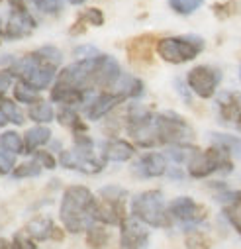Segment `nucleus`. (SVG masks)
<instances>
[{"mask_svg": "<svg viewBox=\"0 0 241 249\" xmlns=\"http://www.w3.org/2000/svg\"><path fill=\"white\" fill-rule=\"evenodd\" d=\"M96 208H98V198L92 195L90 189H86L83 184L67 186L61 198V208H59L63 228L69 233L86 231L88 228L98 224Z\"/></svg>", "mask_w": 241, "mask_h": 249, "instance_id": "nucleus-1", "label": "nucleus"}, {"mask_svg": "<svg viewBox=\"0 0 241 249\" xmlns=\"http://www.w3.org/2000/svg\"><path fill=\"white\" fill-rule=\"evenodd\" d=\"M8 71L18 77L20 83H24L26 87L41 92L45 89H49L51 85H55L57 81V67H51L35 55V51L26 53L20 59H14V63L8 67Z\"/></svg>", "mask_w": 241, "mask_h": 249, "instance_id": "nucleus-2", "label": "nucleus"}, {"mask_svg": "<svg viewBox=\"0 0 241 249\" xmlns=\"http://www.w3.org/2000/svg\"><path fill=\"white\" fill-rule=\"evenodd\" d=\"M132 214L145 226L151 228H169L172 218L169 214V206L165 204L161 191H145L134 196L132 200Z\"/></svg>", "mask_w": 241, "mask_h": 249, "instance_id": "nucleus-3", "label": "nucleus"}, {"mask_svg": "<svg viewBox=\"0 0 241 249\" xmlns=\"http://www.w3.org/2000/svg\"><path fill=\"white\" fill-rule=\"evenodd\" d=\"M157 55L171 65L189 63L204 51V39L200 36H171L157 41Z\"/></svg>", "mask_w": 241, "mask_h": 249, "instance_id": "nucleus-4", "label": "nucleus"}, {"mask_svg": "<svg viewBox=\"0 0 241 249\" xmlns=\"http://www.w3.org/2000/svg\"><path fill=\"white\" fill-rule=\"evenodd\" d=\"M155 130L159 145H178L189 143L194 138L190 124L176 112H159L155 114Z\"/></svg>", "mask_w": 241, "mask_h": 249, "instance_id": "nucleus-5", "label": "nucleus"}, {"mask_svg": "<svg viewBox=\"0 0 241 249\" xmlns=\"http://www.w3.org/2000/svg\"><path fill=\"white\" fill-rule=\"evenodd\" d=\"M187 169L192 178H206L214 173H231L233 161L231 155H227L224 149L212 145L206 151H198L192 157V161L187 165Z\"/></svg>", "mask_w": 241, "mask_h": 249, "instance_id": "nucleus-6", "label": "nucleus"}, {"mask_svg": "<svg viewBox=\"0 0 241 249\" xmlns=\"http://www.w3.org/2000/svg\"><path fill=\"white\" fill-rule=\"evenodd\" d=\"M220 83H222V71L212 65H196L187 75V87L204 100L216 94Z\"/></svg>", "mask_w": 241, "mask_h": 249, "instance_id": "nucleus-7", "label": "nucleus"}, {"mask_svg": "<svg viewBox=\"0 0 241 249\" xmlns=\"http://www.w3.org/2000/svg\"><path fill=\"white\" fill-rule=\"evenodd\" d=\"M59 165L65 167V169H71V171H79V173H85V175H98L104 165H106V159L100 155L96 157L94 151H81V149H63L59 153Z\"/></svg>", "mask_w": 241, "mask_h": 249, "instance_id": "nucleus-8", "label": "nucleus"}, {"mask_svg": "<svg viewBox=\"0 0 241 249\" xmlns=\"http://www.w3.org/2000/svg\"><path fill=\"white\" fill-rule=\"evenodd\" d=\"M169 214L172 220L185 226H198L208 218V210L204 204H198L190 196H178L169 202Z\"/></svg>", "mask_w": 241, "mask_h": 249, "instance_id": "nucleus-9", "label": "nucleus"}, {"mask_svg": "<svg viewBox=\"0 0 241 249\" xmlns=\"http://www.w3.org/2000/svg\"><path fill=\"white\" fill-rule=\"evenodd\" d=\"M35 28L37 22L28 8H10L8 20L4 24V39H26L35 32Z\"/></svg>", "mask_w": 241, "mask_h": 249, "instance_id": "nucleus-10", "label": "nucleus"}, {"mask_svg": "<svg viewBox=\"0 0 241 249\" xmlns=\"http://www.w3.org/2000/svg\"><path fill=\"white\" fill-rule=\"evenodd\" d=\"M120 247L122 249H147L149 231L136 218H126L120 224Z\"/></svg>", "mask_w": 241, "mask_h": 249, "instance_id": "nucleus-11", "label": "nucleus"}, {"mask_svg": "<svg viewBox=\"0 0 241 249\" xmlns=\"http://www.w3.org/2000/svg\"><path fill=\"white\" fill-rule=\"evenodd\" d=\"M216 104H218V116L222 124L241 132V96L237 92L225 90L216 96Z\"/></svg>", "mask_w": 241, "mask_h": 249, "instance_id": "nucleus-12", "label": "nucleus"}, {"mask_svg": "<svg viewBox=\"0 0 241 249\" xmlns=\"http://www.w3.org/2000/svg\"><path fill=\"white\" fill-rule=\"evenodd\" d=\"M128 98L124 94H118V92H98L96 96H92V100L85 106V116L92 122L102 120L106 116H110L120 104L126 102Z\"/></svg>", "mask_w": 241, "mask_h": 249, "instance_id": "nucleus-13", "label": "nucleus"}, {"mask_svg": "<svg viewBox=\"0 0 241 249\" xmlns=\"http://www.w3.org/2000/svg\"><path fill=\"white\" fill-rule=\"evenodd\" d=\"M157 37L153 34L138 36L132 41H128V59L134 65H151L153 61V49H157Z\"/></svg>", "mask_w": 241, "mask_h": 249, "instance_id": "nucleus-14", "label": "nucleus"}, {"mask_svg": "<svg viewBox=\"0 0 241 249\" xmlns=\"http://www.w3.org/2000/svg\"><path fill=\"white\" fill-rule=\"evenodd\" d=\"M169 165H167V155L157 153V151H149L143 153L136 163H134V173L139 178H155V177H163L167 175Z\"/></svg>", "mask_w": 241, "mask_h": 249, "instance_id": "nucleus-15", "label": "nucleus"}, {"mask_svg": "<svg viewBox=\"0 0 241 249\" xmlns=\"http://www.w3.org/2000/svg\"><path fill=\"white\" fill-rule=\"evenodd\" d=\"M136 155V147L120 138H110L104 147H102V157L106 161H114V163H126Z\"/></svg>", "mask_w": 241, "mask_h": 249, "instance_id": "nucleus-16", "label": "nucleus"}, {"mask_svg": "<svg viewBox=\"0 0 241 249\" xmlns=\"http://www.w3.org/2000/svg\"><path fill=\"white\" fill-rule=\"evenodd\" d=\"M110 92H118V94H124L128 100H130V98H132V100H136V98L143 96L145 87H143L141 79H138V77H134V75H126V73H124L122 77H120V81L116 83V87H114Z\"/></svg>", "mask_w": 241, "mask_h": 249, "instance_id": "nucleus-17", "label": "nucleus"}, {"mask_svg": "<svg viewBox=\"0 0 241 249\" xmlns=\"http://www.w3.org/2000/svg\"><path fill=\"white\" fill-rule=\"evenodd\" d=\"M57 122L61 124L63 128H69L73 134H86V124L83 122V118L79 116V112L71 106H61L57 112Z\"/></svg>", "mask_w": 241, "mask_h": 249, "instance_id": "nucleus-18", "label": "nucleus"}, {"mask_svg": "<svg viewBox=\"0 0 241 249\" xmlns=\"http://www.w3.org/2000/svg\"><path fill=\"white\" fill-rule=\"evenodd\" d=\"M51 142V130L47 126H34L26 132L24 136V145H26V153H35L41 145Z\"/></svg>", "mask_w": 241, "mask_h": 249, "instance_id": "nucleus-19", "label": "nucleus"}, {"mask_svg": "<svg viewBox=\"0 0 241 249\" xmlns=\"http://www.w3.org/2000/svg\"><path fill=\"white\" fill-rule=\"evenodd\" d=\"M55 228H57V226L53 224L51 218L39 216V218L32 220V222L26 226V231H28V235H30L34 241H45V239H51Z\"/></svg>", "mask_w": 241, "mask_h": 249, "instance_id": "nucleus-20", "label": "nucleus"}, {"mask_svg": "<svg viewBox=\"0 0 241 249\" xmlns=\"http://www.w3.org/2000/svg\"><path fill=\"white\" fill-rule=\"evenodd\" d=\"M212 145L224 149L227 155L241 159V138L231 136V134H210Z\"/></svg>", "mask_w": 241, "mask_h": 249, "instance_id": "nucleus-21", "label": "nucleus"}, {"mask_svg": "<svg viewBox=\"0 0 241 249\" xmlns=\"http://www.w3.org/2000/svg\"><path fill=\"white\" fill-rule=\"evenodd\" d=\"M200 149L196 145H190V143H178V145H169L167 147V157L176 163V165H183V163H190L192 157L198 153Z\"/></svg>", "mask_w": 241, "mask_h": 249, "instance_id": "nucleus-22", "label": "nucleus"}, {"mask_svg": "<svg viewBox=\"0 0 241 249\" xmlns=\"http://www.w3.org/2000/svg\"><path fill=\"white\" fill-rule=\"evenodd\" d=\"M28 116H30V120H34L35 124H39V126H43V124H49V122H51V120H53L57 114H55V110H53L51 102L41 100V102H37V104L30 106Z\"/></svg>", "mask_w": 241, "mask_h": 249, "instance_id": "nucleus-23", "label": "nucleus"}, {"mask_svg": "<svg viewBox=\"0 0 241 249\" xmlns=\"http://www.w3.org/2000/svg\"><path fill=\"white\" fill-rule=\"evenodd\" d=\"M85 233H86V245L90 249H104L110 241V233L102 224H94Z\"/></svg>", "mask_w": 241, "mask_h": 249, "instance_id": "nucleus-24", "label": "nucleus"}, {"mask_svg": "<svg viewBox=\"0 0 241 249\" xmlns=\"http://www.w3.org/2000/svg\"><path fill=\"white\" fill-rule=\"evenodd\" d=\"M0 112H2L6 116V120L10 124H14V126H22L24 124V114L20 110V106L16 104V100L12 98H0Z\"/></svg>", "mask_w": 241, "mask_h": 249, "instance_id": "nucleus-25", "label": "nucleus"}, {"mask_svg": "<svg viewBox=\"0 0 241 249\" xmlns=\"http://www.w3.org/2000/svg\"><path fill=\"white\" fill-rule=\"evenodd\" d=\"M98 195H100V200L110 202V204H126V198H128V191L122 189V186H116V184L102 186Z\"/></svg>", "mask_w": 241, "mask_h": 249, "instance_id": "nucleus-26", "label": "nucleus"}, {"mask_svg": "<svg viewBox=\"0 0 241 249\" xmlns=\"http://www.w3.org/2000/svg\"><path fill=\"white\" fill-rule=\"evenodd\" d=\"M0 145L6 147L8 151H12L14 155H22L26 153V145H24V138H20L18 132H2V136H0Z\"/></svg>", "mask_w": 241, "mask_h": 249, "instance_id": "nucleus-27", "label": "nucleus"}, {"mask_svg": "<svg viewBox=\"0 0 241 249\" xmlns=\"http://www.w3.org/2000/svg\"><path fill=\"white\" fill-rule=\"evenodd\" d=\"M14 100L16 102H20V104H28V106H34V104H37V102H41V96H39V92L37 90H34V89H30V87H26L24 83H16V87H14Z\"/></svg>", "mask_w": 241, "mask_h": 249, "instance_id": "nucleus-28", "label": "nucleus"}, {"mask_svg": "<svg viewBox=\"0 0 241 249\" xmlns=\"http://www.w3.org/2000/svg\"><path fill=\"white\" fill-rule=\"evenodd\" d=\"M35 55L43 61V63H47L51 67H59L63 63V53L55 45H41L39 49H35Z\"/></svg>", "mask_w": 241, "mask_h": 249, "instance_id": "nucleus-29", "label": "nucleus"}, {"mask_svg": "<svg viewBox=\"0 0 241 249\" xmlns=\"http://www.w3.org/2000/svg\"><path fill=\"white\" fill-rule=\"evenodd\" d=\"M202 4H204V0H169L171 10L180 16H189V14L196 12Z\"/></svg>", "mask_w": 241, "mask_h": 249, "instance_id": "nucleus-30", "label": "nucleus"}, {"mask_svg": "<svg viewBox=\"0 0 241 249\" xmlns=\"http://www.w3.org/2000/svg\"><path fill=\"white\" fill-rule=\"evenodd\" d=\"M28 6H35L43 14H53L57 16L63 10V0H24Z\"/></svg>", "mask_w": 241, "mask_h": 249, "instance_id": "nucleus-31", "label": "nucleus"}, {"mask_svg": "<svg viewBox=\"0 0 241 249\" xmlns=\"http://www.w3.org/2000/svg\"><path fill=\"white\" fill-rule=\"evenodd\" d=\"M41 171H43V167L37 161H26V163H20L12 171V177L14 178H32V177H39Z\"/></svg>", "mask_w": 241, "mask_h": 249, "instance_id": "nucleus-32", "label": "nucleus"}, {"mask_svg": "<svg viewBox=\"0 0 241 249\" xmlns=\"http://www.w3.org/2000/svg\"><path fill=\"white\" fill-rule=\"evenodd\" d=\"M79 18H81L85 24H88V26H96V28L104 26V22H106L104 12H102L100 8H86L85 12L79 14Z\"/></svg>", "mask_w": 241, "mask_h": 249, "instance_id": "nucleus-33", "label": "nucleus"}, {"mask_svg": "<svg viewBox=\"0 0 241 249\" xmlns=\"http://www.w3.org/2000/svg\"><path fill=\"white\" fill-rule=\"evenodd\" d=\"M210 237L202 231H189L187 235V247L189 249H210Z\"/></svg>", "mask_w": 241, "mask_h": 249, "instance_id": "nucleus-34", "label": "nucleus"}, {"mask_svg": "<svg viewBox=\"0 0 241 249\" xmlns=\"http://www.w3.org/2000/svg\"><path fill=\"white\" fill-rule=\"evenodd\" d=\"M16 155L12 151H8L6 147L0 145V173L4 175H12V171L16 169Z\"/></svg>", "mask_w": 241, "mask_h": 249, "instance_id": "nucleus-35", "label": "nucleus"}, {"mask_svg": "<svg viewBox=\"0 0 241 249\" xmlns=\"http://www.w3.org/2000/svg\"><path fill=\"white\" fill-rule=\"evenodd\" d=\"M239 10V4L237 2H222V4H214L212 6V12H214V16H218L220 20H225V18H229V16H233L235 12Z\"/></svg>", "mask_w": 241, "mask_h": 249, "instance_id": "nucleus-36", "label": "nucleus"}, {"mask_svg": "<svg viewBox=\"0 0 241 249\" xmlns=\"http://www.w3.org/2000/svg\"><path fill=\"white\" fill-rule=\"evenodd\" d=\"M73 55H75L77 61H85V59H96V57L102 55V53H100L98 47H94V45H77V47L73 49Z\"/></svg>", "mask_w": 241, "mask_h": 249, "instance_id": "nucleus-37", "label": "nucleus"}, {"mask_svg": "<svg viewBox=\"0 0 241 249\" xmlns=\"http://www.w3.org/2000/svg\"><path fill=\"white\" fill-rule=\"evenodd\" d=\"M224 216L227 218V222L231 224V228L241 235V206H229V208H224Z\"/></svg>", "mask_w": 241, "mask_h": 249, "instance_id": "nucleus-38", "label": "nucleus"}, {"mask_svg": "<svg viewBox=\"0 0 241 249\" xmlns=\"http://www.w3.org/2000/svg\"><path fill=\"white\" fill-rule=\"evenodd\" d=\"M34 161H37L43 169H55L57 167V159L53 157V153L51 151H45V149H37L35 153H34Z\"/></svg>", "mask_w": 241, "mask_h": 249, "instance_id": "nucleus-39", "label": "nucleus"}, {"mask_svg": "<svg viewBox=\"0 0 241 249\" xmlns=\"http://www.w3.org/2000/svg\"><path fill=\"white\" fill-rule=\"evenodd\" d=\"M12 79H14V75H12L8 69L0 71V98L6 96V90L12 87Z\"/></svg>", "mask_w": 241, "mask_h": 249, "instance_id": "nucleus-40", "label": "nucleus"}, {"mask_svg": "<svg viewBox=\"0 0 241 249\" xmlns=\"http://www.w3.org/2000/svg\"><path fill=\"white\" fill-rule=\"evenodd\" d=\"M12 245H14L16 249H37L35 241H34L32 237H24L22 233H16V235H14Z\"/></svg>", "mask_w": 241, "mask_h": 249, "instance_id": "nucleus-41", "label": "nucleus"}, {"mask_svg": "<svg viewBox=\"0 0 241 249\" xmlns=\"http://www.w3.org/2000/svg\"><path fill=\"white\" fill-rule=\"evenodd\" d=\"M86 26H88V24H85L81 18H77V22L71 26L69 34H71V36H81V34H85V32H86Z\"/></svg>", "mask_w": 241, "mask_h": 249, "instance_id": "nucleus-42", "label": "nucleus"}, {"mask_svg": "<svg viewBox=\"0 0 241 249\" xmlns=\"http://www.w3.org/2000/svg\"><path fill=\"white\" fill-rule=\"evenodd\" d=\"M167 175H169L171 178H183V177H185V173H183V171H180L178 167H169Z\"/></svg>", "mask_w": 241, "mask_h": 249, "instance_id": "nucleus-43", "label": "nucleus"}, {"mask_svg": "<svg viewBox=\"0 0 241 249\" xmlns=\"http://www.w3.org/2000/svg\"><path fill=\"white\" fill-rule=\"evenodd\" d=\"M10 245H12V243H8L4 237H0V249H10Z\"/></svg>", "mask_w": 241, "mask_h": 249, "instance_id": "nucleus-44", "label": "nucleus"}, {"mask_svg": "<svg viewBox=\"0 0 241 249\" xmlns=\"http://www.w3.org/2000/svg\"><path fill=\"white\" fill-rule=\"evenodd\" d=\"M6 124H8V120H6V116H4L2 112H0V128H4V126H6Z\"/></svg>", "mask_w": 241, "mask_h": 249, "instance_id": "nucleus-45", "label": "nucleus"}, {"mask_svg": "<svg viewBox=\"0 0 241 249\" xmlns=\"http://www.w3.org/2000/svg\"><path fill=\"white\" fill-rule=\"evenodd\" d=\"M69 4H73V6H81V4H85L86 0H67Z\"/></svg>", "mask_w": 241, "mask_h": 249, "instance_id": "nucleus-46", "label": "nucleus"}, {"mask_svg": "<svg viewBox=\"0 0 241 249\" xmlns=\"http://www.w3.org/2000/svg\"><path fill=\"white\" fill-rule=\"evenodd\" d=\"M4 37V26H2V20H0V41Z\"/></svg>", "mask_w": 241, "mask_h": 249, "instance_id": "nucleus-47", "label": "nucleus"}, {"mask_svg": "<svg viewBox=\"0 0 241 249\" xmlns=\"http://www.w3.org/2000/svg\"><path fill=\"white\" fill-rule=\"evenodd\" d=\"M2 2H4V0H0V4H2Z\"/></svg>", "mask_w": 241, "mask_h": 249, "instance_id": "nucleus-48", "label": "nucleus"}, {"mask_svg": "<svg viewBox=\"0 0 241 249\" xmlns=\"http://www.w3.org/2000/svg\"><path fill=\"white\" fill-rule=\"evenodd\" d=\"M239 77H241V69H239Z\"/></svg>", "mask_w": 241, "mask_h": 249, "instance_id": "nucleus-49", "label": "nucleus"}]
</instances>
